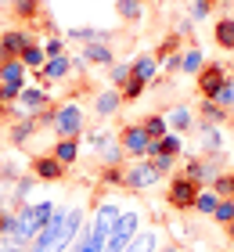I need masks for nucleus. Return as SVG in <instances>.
Returning <instances> with one entry per match:
<instances>
[{
  "label": "nucleus",
  "instance_id": "obj_6",
  "mask_svg": "<svg viewBox=\"0 0 234 252\" xmlns=\"http://www.w3.org/2000/svg\"><path fill=\"white\" fill-rule=\"evenodd\" d=\"M90 144L98 148V155H101V162H104V166H119L123 158H126L123 144H119V137L108 133V130H94V133H90Z\"/></svg>",
  "mask_w": 234,
  "mask_h": 252
},
{
  "label": "nucleus",
  "instance_id": "obj_21",
  "mask_svg": "<svg viewBox=\"0 0 234 252\" xmlns=\"http://www.w3.org/2000/svg\"><path fill=\"white\" fill-rule=\"evenodd\" d=\"M65 36H68V40H83V43H94V40L104 43L112 32H108V29H90V26H72V29H65Z\"/></svg>",
  "mask_w": 234,
  "mask_h": 252
},
{
  "label": "nucleus",
  "instance_id": "obj_40",
  "mask_svg": "<svg viewBox=\"0 0 234 252\" xmlns=\"http://www.w3.org/2000/svg\"><path fill=\"white\" fill-rule=\"evenodd\" d=\"M209 11H213V0H195V4H191V18L195 22H205Z\"/></svg>",
  "mask_w": 234,
  "mask_h": 252
},
{
  "label": "nucleus",
  "instance_id": "obj_10",
  "mask_svg": "<svg viewBox=\"0 0 234 252\" xmlns=\"http://www.w3.org/2000/svg\"><path fill=\"white\" fill-rule=\"evenodd\" d=\"M119 216H123L119 202H112V198H108V202H101L98 209H94V223H90V227H94V231H98V234H104V238H108Z\"/></svg>",
  "mask_w": 234,
  "mask_h": 252
},
{
  "label": "nucleus",
  "instance_id": "obj_44",
  "mask_svg": "<svg viewBox=\"0 0 234 252\" xmlns=\"http://www.w3.org/2000/svg\"><path fill=\"white\" fill-rule=\"evenodd\" d=\"M104 184H123V169L119 166H108V169H104Z\"/></svg>",
  "mask_w": 234,
  "mask_h": 252
},
{
  "label": "nucleus",
  "instance_id": "obj_47",
  "mask_svg": "<svg viewBox=\"0 0 234 252\" xmlns=\"http://www.w3.org/2000/svg\"><path fill=\"white\" fill-rule=\"evenodd\" d=\"M68 65H72V72H87V58L79 54V58H68Z\"/></svg>",
  "mask_w": 234,
  "mask_h": 252
},
{
  "label": "nucleus",
  "instance_id": "obj_41",
  "mask_svg": "<svg viewBox=\"0 0 234 252\" xmlns=\"http://www.w3.org/2000/svg\"><path fill=\"white\" fill-rule=\"evenodd\" d=\"M148 162L155 166V173L162 177V173H169V169H173V155H151Z\"/></svg>",
  "mask_w": 234,
  "mask_h": 252
},
{
  "label": "nucleus",
  "instance_id": "obj_17",
  "mask_svg": "<svg viewBox=\"0 0 234 252\" xmlns=\"http://www.w3.org/2000/svg\"><path fill=\"white\" fill-rule=\"evenodd\" d=\"M130 76L140 79V83H151V79L159 76V58L155 54H140V58L130 65Z\"/></svg>",
  "mask_w": 234,
  "mask_h": 252
},
{
  "label": "nucleus",
  "instance_id": "obj_28",
  "mask_svg": "<svg viewBox=\"0 0 234 252\" xmlns=\"http://www.w3.org/2000/svg\"><path fill=\"white\" fill-rule=\"evenodd\" d=\"M202 65H205V54L198 51V47H191L187 54H180V72H187V76H198V72H202Z\"/></svg>",
  "mask_w": 234,
  "mask_h": 252
},
{
  "label": "nucleus",
  "instance_id": "obj_24",
  "mask_svg": "<svg viewBox=\"0 0 234 252\" xmlns=\"http://www.w3.org/2000/svg\"><path fill=\"white\" fill-rule=\"evenodd\" d=\"M18 58H22V65H26V68H36V72H40V68H43V62H47V54H43V43L29 40V47L22 51Z\"/></svg>",
  "mask_w": 234,
  "mask_h": 252
},
{
  "label": "nucleus",
  "instance_id": "obj_25",
  "mask_svg": "<svg viewBox=\"0 0 234 252\" xmlns=\"http://www.w3.org/2000/svg\"><path fill=\"white\" fill-rule=\"evenodd\" d=\"M213 36H216V43H220V47H224V51H234V18H231V15L216 22Z\"/></svg>",
  "mask_w": 234,
  "mask_h": 252
},
{
  "label": "nucleus",
  "instance_id": "obj_9",
  "mask_svg": "<svg viewBox=\"0 0 234 252\" xmlns=\"http://www.w3.org/2000/svg\"><path fill=\"white\" fill-rule=\"evenodd\" d=\"M195 194H198V184L191 177H173V184H169V205L173 209H191Z\"/></svg>",
  "mask_w": 234,
  "mask_h": 252
},
{
  "label": "nucleus",
  "instance_id": "obj_34",
  "mask_svg": "<svg viewBox=\"0 0 234 252\" xmlns=\"http://www.w3.org/2000/svg\"><path fill=\"white\" fill-rule=\"evenodd\" d=\"M209 101H216L224 112H231V108H234V83H231V79H224V83H220V90H216Z\"/></svg>",
  "mask_w": 234,
  "mask_h": 252
},
{
  "label": "nucleus",
  "instance_id": "obj_50",
  "mask_svg": "<svg viewBox=\"0 0 234 252\" xmlns=\"http://www.w3.org/2000/svg\"><path fill=\"white\" fill-rule=\"evenodd\" d=\"M0 119H4V105H0Z\"/></svg>",
  "mask_w": 234,
  "mask_h": 252
},
{
  "label": "nucleus",
  "instance_id": "obj_2",
  "mask_svg": "<svg viewBox=\"0 0 234 252\" xmlns=\"http://www.w3.org/2000/svg\"><path fill=\"white\" fill-rule=\"evenodd\" d=\"M137 231H140V213L123 209V216L115 220L112 234H108V242H104V252H126V249H130V242L137 238Z\"/></svg>",
  "mask_w": 234,
  "mask_h": 252
},
{
  "label": "nucleus",
  "instance_id": "obj_29",
  "mask_svg": "<svg viewBox=\"0 0 234 252\" xmlns=\"http://www.w3.org/2000/svg\"><path fill=\"white\" fill-rule=\"evenodd\" d=\"M33 188H36V177H33V173L18 177V180H15V188H11V198H15L18 205H26V202H29V194H33Z\"/></svg>",
  "mask_w": 234,
  "mask_h": 252
},
{
  "label": "nucleus",
  "instance_id": "obj_45",
  "mask_svg": "<svg viewBox=\"0 0 234 252\" xmlns=\"http://www.w3.org/2000/svg\"><path fill=\"white\" fill-rule=\"evenodd\" d=\"M0 252H29V245H18L11 238H0Z\"/></svg>",
  "mask_w": 234,
  "mask_h": 252
},
{
  "label": "nucleus",
  "instance_id": "obj_23",
  "mask_svg": "<svg viewBox=\"0 0 234 252\" xmlns=\"http://www.w3.org/2000/svg\"><path fill=\"white\" fill-rule=\"evenodd\" d=\"M40 72H43L47 79H65L68 72H72V65H68V58H65V54H58V58H47V62H43V68H40Z\"/></svg>",
  "mask_w": 234,
  "mask_h": 252
},
{
  "label": "nucleus",
  "instance_id": "obj_33",
  "mask_svg": "<svg viewBox=\"0 0 234 252\" xmlns=\"http://www.w3.org/2000/svg\"><path fill=\"white\" fill-rule=\"evenodd\" d=\"M227 116H231V112H224V108L216 105V101L202 97V123H216V126H220V123H224Z\"/></svg>",
  "mask_w": 234,
  "mask_h": 252
},
{
  "label": "nucleus",
  "instance_id": "obj_12",
  "mask_svg": "<svg viewBox=\"0 0 234 252\" xmlns=\"http://www.w3.org/2000/svg\"><path fill=\"white\" fill-rule=\"evenodd\" d=\"M62 173H65V166L58 162L54 155H40L36 162H33V177L43 180V184H58V180H62Z\"/></svg>",
  "mask_w": 234,
  "mask_h": 252
},
{
  "label": "nucleus",
  "instance_id": "obj_31",
  "mask_svg": "<svg viewBox=\"0 0 234 252\" xmlns=\"http://www.w3.org/2000/svg\"><path fill=\"white\" fill-rule=\"evenodd\" d=\"M115 11H119L126 22H137L144 15V0H115Z\"/></svg>",
  "mask_w": 234,
  "mask_h": 252
},
{
  "label": "nucleus",
  "instance_id": "obj_8",
  "mask_svg": "<svg viewBox=\"0 0 234 252\" xmlns=\"http://www.w3.org/2000/svg\"><path fill=\"white\" fill-rule=\"evenodd\" d=\"M43 108H47V90H40V87H22V94L15 101L18 116H40Z\"/></svg>",
  "mask_w": 234,
  "mask_h": 252
},
{
  "label": "nucleus",
  "instance_id": "obj_14",
  "mask_svg": "<svg viewBox=\"0 0 234 252\" xmlns=\"http://www.w3.org/2000/svg\"><path fill=\"white\" fill-rule=\"evenodd\" d=\"M224 79H227V68H224V65H205V68H202V79H198V87H202V97H213Z\"/></svg>",
  "mask_w": 234,
  "mask_h": 252
},
{
  "label": "nucleus",
  "instance_id": "obj_43",
  "mask_svg": "<svg viewBox=\"0 0 234 252\" xmlns=\"http://www.w3.org/2000/svg\"><path fill=\"white\" fill-rule=\"evenodd\" d=\"M0 180H18V166L11 162V158H7V162H0Z\"/></svg>",
  "mask_w": 234,
  "mask_h": 252
},
{
  "label": "nucleus",
  "instance_id": "obj_7",
  "mask_svg": "<svg viewBox=\"0 0 234 252\" xmlns=\"http://www.w3.org/2000/svg\"><path fill=\"white\" fill-rule=\"evenodd\" d=\"M119 144H123V152H126V155H134V158H148V144H151V137L144 133V126H140V123H134V126H126V130H123Z\"/></svg>",
  "mask_w": 234,
  "mask_h": 252
},
{
  "label": "nucleus",
  "instance_id": "obj_42",
  "mask_svg": "<svg viewBox=\"0 0 234 252\" xmlns=\"http://www.w3.org/2000/svg\"><path fill=\"white\" fill-rule=\"evenodd\" d=\"M43 54H47V58H58V54H65V40H58V36L43 40Z\"/></svg>",
  "mask_w": 234,
  "mask_h": 252
},
{
  "label": "nucleus",
  "instance_id": "obj_5",
  "mask_svg": "<svg viewBox=\"0 0 234 252\" xmlns=\"http://www.w3.org/2000/svg\"><path fill=\"white\" fill-rule=\"evenodd\" d=\"M151 184H159V173H155V166H151L148 158H137L134 166L123 169V188H130V191H148Z\"/></svg>",
  "mask_w": 234,
  "mask_h": 252
},
{
  "label": "nucleus",
  "instance_id": "obj_35",
  "mask_svg": "<svg viewBox=\"0 0 234 252\" xmlns=\"http://www.w3.org/2000/svg\"><path fill=\"white\" fill-rule=\"evenodd\" d=\"M108 79H112L115 90H123L126 79H130V65H126V62H112V65H108Z\"/></svg>",
  "mask_w": 234,
  "mask_h": 252
},
{
  "label": "nucleus",
  "instance_id": "obj_51",
  "mask_svg": "<svg viewBox=\"0 0 234 252\" xmlns=\"http://www.w3.org/2000/svg\"><path fill=\"white\" fill-rule=\"evenodd\" d=\"M231 238H234V223H231Z\"/></svg>",
  "mask_w": 234,
  "mask_h": 252
},
{
  "label": "nucleus",
  "instance_id": "obj_39",
  "mask_svg": "<svg viewBox=\"0 0 234 252\" xmlns=\"http://www.w3.org/2000/svg\"><path fill=\"white\" fill-rule=\"evenodd\" d=\"M144 87H148V83H140V79L130 76V79H126V87H123V97H126V101H134V97L144 94Z\"/></svg>",
  "mask_w": 234,
  "mask_h": 252
},
{
  "label": "nucleus",
  "instance_id": "obj_36",
  "mask_svg": "<svg viewBox=\"0 0 234 252\" xmlns=\"http://www.w3.org/2000/svg\"><path fill=\"white\" fill-rule=\"evenodd\" d=\"M209 188L216 191V198H234V173H220Z\"/></svg>",
  "mask_w": 234,
  "mask_h": 252
},
{
  "label": "nucleus",
  "instance_id": "obj_15",
  "mask_svg": "<svg viewBox=\"0 0 234 252\" xmlns=\"http://www.w3.org/2000/svg\"><path fill=\"white\" fill-rule=\"evenodd\" d=\"M104 242H108L104 234H98L94 227H87V223H83V231H79L76 245L68 249V252H104Z\"/></svg>",
  "mask_w": 234,
  "mask_h": 252
},
{
  "label": "nucleus",
  "instance_id": "obj_16",
  "mask_svg": "<svg viewBox=\"0 0 234 252\" xmlns=\"http://www.w3.org/2000/svg\"><path fill=\"white\" fill-rule=\"evenodd\" d=\"M119 105H123V90H101L98 97H94V112H98V116H115V112H119Z\"/></svg>",
  "mask_w": 234,
  "mask_h": 252
},
{
  "label": "nucleus",
  "instance_id": "obj_22",
  "mask_svg": "<svg viewBox=\"0 0 234 252\" xmlns=\"http://www.w3.org/2000/svg\"><path fill=\"white\" fill-rule=\"evenodd\" d=\"M33 133H36V116H22L18 126H11V144H18V148H22Z\"/></svg>",
  "mask_w": 234,
  "mask_h": 252
},
{
  "label": "nucleus",
  "instance_id": "obj_46",
  "mask_svg": "<svg viewBox=\"0 0 234 252\" xmlns=\"http://www.w3.org/2000/svg\"><path fill=\"white\" fill-rule=\"evenodd\" d=\"M159 68H166V72H180V54H177V51H173V54H169V58H166V62H162Z\"/></svg>",
  "mask_w": 234,
  "mask_h": 252
},
{
  "label": "nucleus",
  "instance_id": "obj_19",
  "mask_svg": "<svg viewBox=\"0 0 234 252\" xmlns=\"http://www.w3.org/2000/svg\"><path fill=\"white\" fill-rule=\"evenodd\" d=\"M62 166H72L76 158H79V137H58V144H54V152H51Z\"/></svg>",
  "mask_w": 234,
  "mask_h": 252
},
{
  "label": "nucleus",
  "instance_id": "obj_30",
  "mask_svg": "<svg viewBox=\"0 0 234 252\" xmlns=\"http://www.w3.org/2000/svg\"><path fill=\"white\" fill-rule=\"evenodd\" d=\"M140 126H144V133L151 137V141H159V137H166V133H169V123H166V116H148Z\"/></svg>",
  "mask_w": 234,
  "mask_h": 252
},
{
  "label": "nucleus",
  "instance_id": "obj_38",
  "mask_svg": "<svg viewBox=\"0 0 234 252\" xmlns=\"http://www.w3.org/2000/svg\"><path fill=\"white\" fill-rule=\"evenodd\" d=\"M40 11V0H15V15L18 18H33Z\"/></svg>",
  "mask_w": 234,
  "mask_h": 252
},
{
  "label": "nucleus",
  "instance_id": "obj_18",
  "mask_svg": "<svg viewBox=\"0 0 234 252\" xmlns=\"http://www.w3.org/2000/svg\"><path fill=\"white\" fill-rule=\"evenodd\" d=\"M0 83L26 87V65H22V58H7V62H0Z\"/></svg>",
  "mask_w": 234,
  "mask_h": 252
},
{
  "label": "nucleus",
  "instance_id": "obj_4",
  "mask_svg": "<svg viewBox=\"0 0 234 252\" xmlns=\"http://www.w3.org/2000/svg\"><path fill=\"white\" fill-rule=\"evenodd\" d=\"M224 173V155H209V158H187V173L198 188H209L213 180Z\"/></svg>",
  "mask_w": 234,
  "mask_h": 252
},
{
  "label": "nucleus",
  "instance_id": "obj_1",
  "mask_svg": "<svg viewBox=\"0 0 234 252\" xmlns=\"http://www.w3.org/2000/svg\"><path fill=\"white\" fill-rule=\"evenodd\" d=\"M83 223H87L83 209H58L51 220L40 227V234L33 238L29 252H68V249L76 245Z\"/></svg>",
  "mask_w": 234,
  "mask_h": 252
},
{
  "label": "nucleus",
  "instance_id": "obj_32",
  "mask_svg": "<svg viewBox=\"0 0 234 252\" xmlns=\"http://www.w3.org/2000/svg\"><path fill=\"white\" fill-rule=\"evenodd\" d=\"M159 155H173V158H177V155H184V144H180V133H166V137H159Z\"/></svg>",
  "mask_w": 234,
  "mask_h": 252
},
{
  "label": "nucleus",
  "instance_id": "obj_49",
  "mask_svg": "<svg viewBox=\"0 0 234 252\" xmlns=\"http://www.w3.org/2000/svg\"><path fill=\"white\" fill-rule=\"evenodd\" d=\"M159 252H180V249L177 245H166V249H159Z\"/></svg>",
  "mask_w": 234,
  "mask_h": 252
},
{
  "label": "nucleus",
  "instance_id": "obj_13",
  "mask_svg": "<svg viewBox=\"0 0 234 252\" xmlns=\"http://www.w3.org/2000/svg\"><path fill=\"white\" fill-rule=\"evenodd\" d=\"M195 130H198V144H202V152H209V155L224 152V133H220L216 123H198Z\"/></svg>",
  "mask_w": 234,
  "mask_h": 252
},
{
  "label": "nucleus",
  "instance_id": "obj_11",
  "mask_svg": "<svg viewBox=\"0 0 234 252\" xmlns=\"http://www.w3.org/2000/svg\"><path fill=\"white\" fill-rule=\"evenodd\" d=\"M29 32H22V29H7V32H0V62H7V58H18L22 51L29 47Z\"/></svg>",
  "mask_w": 234,
  "mask_h": 252
},
{
  "label": "nucleus",
  "instance_id": "obj_37",
  "mask_svg": "<svg viewBox=\"0 0 234 252\" xmlns=\"http://www.w3.org/2000/svg\"><path fill=\"white\" fill-rule=\"evenodd\" d=\"M213 220H216V223H234V198H220V202H216Z\"/></svg>",
  "mask_w": 234,
  "mask_h": 252
},
{
  "label": "nucleus",
  "instance_id": "obj_48",
  "mask_svg": "<svg viewBox=\"0 0 234 252\" xmlns=\"http://www.w3.org/2000/svg\"><path fill=\"white\" fill-rule=\"evenodd\" d=\"M4 216H7V209H4V198H0V234H4Z\"/></svg>",
  "mask_w": 234,
  "mask_h": 252
},
{
  "label": "nucleus",
  "instance_id": "obj_27",
  "mask_svg": "<svg viewBox=\"0 0 234 252\" xmlns=\"http://www.w3.org/2000/svg\"><path fill=\"white\" fill-rule=\"evenodd\" d=\"M166 123H169V130H173V133H184V130H191V108H184V105L169 108Z\"/></svg>",
  "mask_w": 234,
  "mask_h": 252
},
{
  "label": "nucleus",
  "instance_id": "obj_3",
  "mask_svg": "<svg viewBox=\"0 0 234 252\" xmlns=\"http://www.w3.org/2000/svg\"><path fill=\"white\" fill-rule=\"evenodd\" d=\"M87 130V116H83V108L79 105H62V108H54V133L58 137H83Z\"/></svg>",
  "mask_w": 234,
  "mask_h": 252
},
{
  "label": "nucleus",
  "instance_id": "obj_20",
  "mask_svg": "<svg viewBox=\"0 0 234 252\" xmlns=\"http://www.w3.org/2000/svg\"><path fill=\"white\" fill-rule=\"evenodd\" d=\"M83 58H87V65H90V62H94V65H112V62H115L112 51H108V43H101V40L83 43Z\"/></svg>",
  "mask_w": 234,
  "mask_h": 252
},
{
  "label": "nucleus",
  "instance_id": "obj_26",
  "mask_svg": "<svg viewBox=\"0 0 234 252\" xmlns=\"http://www.w3.org/2000/svg\"><path fill=\"white\" fill-rule=\"evenodd\" d=\"M216 202H220V198H216V191H213V188H198L195 202H191V209H195V213H209V216H213V213H216Z\"/></svg>",
  "mask_w": 234,
  "mask_h": 252
}]
</instances>
